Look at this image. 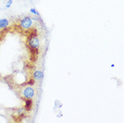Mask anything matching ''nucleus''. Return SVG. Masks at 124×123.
<instances>
[{
  "instance_id": "f257e3e1",
  "label": "nucleus",
  "mask_w": 124,
  "mask_h": 123,
  "mask_svg": "<svg viewBox=\"0 0 124 123\" xmlns=\"http://www.w3.org/2000/svg\"><path fill=\"white\" fill-rule=\"evenodd\" d=\"M28 45L31 50H37L40 47V41L35 32H31L28 37Z\"/></svg>"
},
{
  "instance_id": "f03ea898",
  "label": "nucleus",
  "mask_w": 124,
  "mask_h": 123,
  "mask_svg": "<svg viewBox=\"0 0 124 123\" xmlns=\"http://www.w3.org/2000/svg\"><path fill=\"white\" fill-rule=\"evenodd\" d=\"M32 24H33V20H32L31 16H25L20 21V27L24 31L29 30L32 28Z\"/></svg>"
},
{
  "instance_id": "7ed1b4c3",
  "label": "nucleus",
  "mask_w": 124,
  "mask_h": 123,
  "mask_svg": "<svg viewBox=\"0 0 124 123\" xmlns=\"http://www.w3.org/2000/svg\"><path fill=\"white\" fill-rule=\"evenodd\" d=\"M21 94H22V96L24 97L25 100H32L35 95V92H34V89L32 88L31 86H29V87H26L25 88H24Z\"/></svg>"
},
{
  "instance_id": "20e7f679",
  "label": "nucleus",
  "mask_w": 124,
  "mask_h": 123,
  "mask_svg": "<svg viewBox=\"0 0 124 123\" xmlns=\"http://www.w3.org/2000/svg\"><path fill=\"white\" fill-rule=\"evenodd\" d=\"M43 77H44V74L42 71H35L33 74H32V78L36 81L41 80L43 79Z\"/></svg>"
},
{
  "instance_id": "39448f33",
  "label": "nucleus",
  "mask_w": 124,
  "mask_h": 123,
  "mask_svg": "<svg viewBox=\"0 0 124 123\" xmlns=\"http://www.w3.org/2000/svg\"><path fill=\"white\" fill-rule=\"evenodd\" d=\"M25 111H26V109H24V107H21V108L17 109L16 110V113H15L16 118L17 117H19L20 119V118H22L25 114Z\"/></svg>"
},
{
  "instance_id": "423d86ee",
  "label": "nucleus",
  "mask_w": 124,
  "mask_h": 123,
  "mask_svg": "<svg viewBox=\"0 0 124 123\" xmlns=\"http://www.w3.org/2000/svg\"><path fill=\"white\" fill-rule=\"evenodd\" d=\"M8 26H9L8 20L5 19V18H3V19H0V29H5Z\"/></svg>"
},
{
  "instance_id": "0eeeda50",
  "label": "nucleus",
  "mask_w": 124,
  "mask_h": 123,
  "mask_svg": "<svg viewBox=\"0 0 124 123\" xmlns=\"http://www.w3.org/2000/svg\"><path fill=\"white\" fill-rule=\"evenodd\" d=\"M32 108V100H25L24 109L26 110H31Z\"/></svg>"
},
{
  "instance_id": "6e6552de",
  "label": "nucleus",
  "mask_w": 124,
  "mask_h": 123,
  "mask_svg": "<svg viewBox=\"0 0 124 123\" xmlns=\"http://www.w3.org/2000/svg\"><path fill=\"white\" fill-rule=\"evenodd\" d=\"M29 11H30V12H31L32 14H33L34 15L40 16V13L38 12V11H37L36 8H34V7H33V8H31V9L29 10Z\"/></svg>"
},
{
  "instance_id": "1a4fd4ad",
  "label": "nucleus",
  "mask_w": 124,
  "mask_h": 123,
  "mask_svg": "<svg viewBox=\"0 0 124 123\" xmlns=\"http://www.w3.org/2000/svg\"><path fill=\"white\" fill-rule=\"evenodd\" d=\"M12 3H13V0H8L6 3V8H10L11 6L12 5Z\"/></svg>"
},
{
  "instance_id": "9d476101",
  "label": "nucleus",
  "mask_w": 124,
  "mask_h": 123,
  "mask_svg": "<svg viewBox=\"0 0 124 123\" xmlns=\"http://www.w3.org/2000/svg\"><path fill=\"white\" fill-rule=\"evenodd\" d=\"M110 66L112 67V68H113V67L115 66V65H114V64H111V65H110Z\"/></svg>"
},
{
  "instance_id": "9b49d317",
  "label": "nucleus",
  "mask_w": 124,
  "mask_h": 123,
  "mask_svg": "<svg viewBox=\"0 0 124 123\" xmlns=\"http://www.w3.org/2000/svg\"><path fill=\"white\" fill-rule=\"evenodd\" d=\"M4 1H6V0H4Z\"/></svg>"
}]
</instances>
